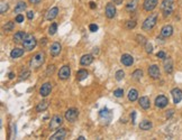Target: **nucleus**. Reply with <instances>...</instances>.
Wrapping results in <instances>:
<instances>
[{
  "instance_id": "obj_1",
  "label": "nucleus",
  "mask_w": 182,
  "mask_h": 140,
  "mask_svg": "<svg viewBox=\"0 0 182 140\" xmlns=\"http://www.w3.org/2000/svg\"><path fill=\"white\" fill-rule=\"evenodd\" d=\"M157 18H159V15L156 13H153L151 14L148 17L146 18L143 22V30H146V32H149L151 29H153L157 22Z\"/></svg>"
},
{
  "instance_id": "obj_2",
  "label": "nucleus",
  "mask_w": 182,
  "mask_h": 140,
  "mask_svg": "<svg viewBox=\"0 0 182 140\" xmlns=\"http://www.w3.org/2000/svg\"><path fill=\"white\" fill-rule=\"evenodd\" d=\"M44 62H45V54L43 52H39L32 57V59L29 62V65H31L32 69L37 70L38 67H41L44 64Z\"/></svg>"
},
{
  "instance_id": "obj_3",
  "label": "nucleus",
  "mask_w": 182,
  "mask_h": 140,
  "mask_svg": "<svg viewBox=\"0 0 182 140\" xmlns=\"http://www.w3.org/2000/svg\"><path fill=\"white\" fill-rule=\"evenodd\" d=\"M161 9L164 17H169L174 9V0H163L161 3Z\"/></svg>"
},
{
  "instance_id": "obj_4",
  "label": "nucleus",
  "mask_w": 182,
  "mask_h": 140,
  "mask_svg": "<svg viewBox=\"0 0 182 140\" xmlns=\"http://www.w3.org/2000/svg\"><path fill=\"white\" fill-rule=\"evenodd\" d=\"M112 117H114L112 112L110 111L109 109H107V108L101 109L100 112H99V120H100V122L102 123V124H109L111 119H112Z\"/></svg>"
},
{
  "instance_id": "obj_5",
  "label": "nucleus",
  "mask_w": 182,
  "mask_h": 140,
  "mask_svg": "<svg viewBox=\"0 0 182 140\" xmlns=\"http://www.w3.org/2000/svg\"><path fill=\"white\" fill-rule=\"evenodd\" d=\"M21 44H23V46H24V48H25L26 51H32V50H34V48L36 47V45H37L36 38L33 35H27L25 37V39H24V42H23Z\"/></svg>"
},
{
  "instance_id": "obj_6",
  "label": "nucleus",
  "mask_w": 182,
  "mask_h": 140,
  "mask_svg": "<svg viewBox=\"0 0 182 140\" xmlns=\"http://www.w3.org/2000/svg\"><path fill=\"white\" fill-rule=\"evenodd\" d=\"M79 117V111L76 109H69L66 112H65V119L69 121V122H74Z\"/></svg>"
},
{
  "instance_id": "obj_7",
  "label": "nucleus",
  "mask_w": 182,
  "mask_h": 140,
  "mask_svg": "<svg viewBox=\"0 0 182 140\" xmlns=\"http://www.w3.org/2000/svg\"><path fill=\"white\" fill-rule=\"evenodd\" d=\"M70 74H71V69H70V66H68V65H64V66H62L60 71H58V79L60 80H68L69 77H70Z\"/></svg>"
},
{
  "instance_id": "obj_8",
  "label": "nucleus",
  "mask_w": 182,
  "mask_h": 140,
  "mask_svg": "<svg viewBox=\"0 0 182 140\" xmlns=\"http://www.w3.org/2000/svg\"><path fill=\"white\" fill-rule=\"evenodd\" d=\"M159 5V1L157 0H144L143 2V8L146 11H152L154 10Z\"/></svg>"
},
{
  "instance_id": "obj_9",
  "label": "nucleus",
  "mask_w": 182,
  "mask_h": 140,
  "mask_svg": "<svg viewBox=\"0 0 182 140\" xmlns=\"http://www.w3.org/2000/svg\"><path fill=\"white\" fill-rule=\"evenodd\" d=\"M171 94H172V98H173V103L174 104H178L180 103L182 100V90H180L179 88H173L171 91Z\"/></svg>"
},
{
  "instance_id": "obj_10",
  "label": "nucleus",
  "mask_w": 182,
  "mask_h": 140,
  "mask_svg": "<svg viewBox=\"0 0 182 140\" xmlns=\"http://www.w3.org/2000/svg\"><path fill=\"white\" fill-rule=\"evenodd\" d=\"M169 103V99L165 96V95H159V96H156V99H155V105L157 106V108H160V109H163L165 108L166 105Z\"/></svg>"
},
{
  "instance_id": "obj_11",
  "label": "nucleus",
  "mask_w": 182,
  "mask_h": 140,
  "mask_svg": "<svg viewBox=\"0 0 182 140\" xmlns=\"http://www.w3.org/2000/svg\"><path fill=\"white\" fill-rule=\"evenodd\" d=\"M160 69H159V66L157 65H151L149 67H148V75L152 77V79H154V80H157L159 77H160Z\"/></svg>"
},
{
  "instance_id": "obj_12",
  "label": "nucleus",
  "mask_w": 182,
  "mask_h": 140,
  "mask_svg": "<svg viewBox=\"0 0 182 140\" xmlns=\"http://www.w3.org/2000/svg\"><path fill=\"white\" fill-rule=\"evenodd\" d=\"M106 16L109 19H112L116 16V7L112 2H108L106 6Z\"/></svg>"
},
{
  "instance_id": "obj_13",
  "label": "nucleus",
  "mask_w": 182,
  "mask_h": 140,
  "mask_svg": "<svg viewBox=\"0 0 182 140\" xmlns=\"http://www.w3.org/2000/svg\"><path fill=\"white\" fill-rule=\"evenodd\" d=\"M163 66L164 71L167 73V74H171L173 72V62H172V58L171 57H165L163 62Z\"/></svg>"
},
{
  "instance_id": "obj_14",
  "label": "nucleus",
  "mask_w": 182,
  "mask_h": 140,
  "mask_svg": "<svg viewBox=\"0 0 182 140\" xmlns=\"http://www.w3.org/2000/svg\"><path fill=\"white\" fill-rule=\"evenodd\" d=\"M51 91H52V84L50 82H46L42 85V88L39 90V94L42 96H47L48 94H51Z\"/></svg>"
},
{
  "instance_id": "obj_15",
  "label": "nucleus",
  "mask_w": 182,
  "mask_h": 140,
  "mask_svg": "<svg viewBox=\"0 0 182 140\" xmlns=\"http://www.w3.org/2000/svg\"><path fill=\"white\" fill-rule=\"evenodd\" d=\"M63 123V120L60 116H54L51 119V123H50V129H57L60 128V125Z\"/></svg>"
},
{
  "instance_id": "obj_16",
  "label": "nucleus",
  "mask_w": 182,
  "mask_h": 140,
  "mask_svg": "<svg viewBox=\"0 0 182 140\" xmlns=\"http://www.w3.org/2000/svg\"><path fill=\"white\" fill-rule=\"evenodd\" d=\"M120 62L125 66H132L133 63H134V57L132 55H129V54H124L122 56V58H120Z\"/></svg>"
},
{
  "instance_id": "obj_17",
  "label": "nucleus",
  "mask_w": 182,
  "mask_h": 140,
  "mask_svg": "<svg viewBox=\"0 0 182 140\" xmlns=\"http://www.w3.org/2000/svg\"><path fill=\"white\" fill-rule=\"evenodd\" d=\"M172 34H173V27L171 25H165L162 27V29H161V36L162 37L167 38V37L172 36Z\"/></svg>"
},
{
  "instance_id": "obj_18",
  "label": "nucleus",
  "mask_w": 182,
  "mask_h": 140,
  "mask_svg": "<svg viewBox=\"0 0 182 140\" xmlns=\"http://www.w3.org/2000/svg\"><path fill=\"white\" fill-rule=\"evenodd\" d=\"M92 62H93V56H92L91 54L83 55V56L81 57V59H80V64H81L82 66H88V65H90Z\"/></svg>"
},
{
  "instance_id": "obj_19",
  "label": "nucleus",
  "mask_w": 182,
  "mask_h": 140,
  "mask_svg": "<svg viewBox=\"0 0 182 140\" xmlns=\"http://www.w3.org/2000/svg\"><path fill=\"white\" fill-rule=\"evenodd\" d=\"M61 50H62V46L60 43L55 42L51 45V48H50V52H51V55L52 56H57L60 53H61Z\"/></svg>"
},
{
  "instance_id": "obj_20",
  "label": "nucleus",
  "mask_w": 182,
  "mask_h": 140,
  "mask_svg": "<svg viewBox=\"0 0 182 140\" xmlns=\"http://www.w3.org/2000/svg\"><path fill=\"white\" fill-rule=\"evenodd\" d=\"M138 104H139V106H141L142 109H144V110L149 109V106H151L149 99H148L147 96H141V98L138 99Z\"/></svg>"
},
{
  "instance_id": "obj_21",
  "label": "nucleus",
  "mask_w": 182,
  "mask_h": 140,
  "mask_svg": "<svg viewBox=\"0 0 182 140\" xmlns=\"http://www.w3.org/2000/svg\"><path fill=\"white\" fill-rule=\"evenodd\" d=\"M65 136H66V130H65L64 128H61V129H58V130L55 132L53 136H51V139L52 140L64 139Z\"/></svg>"
},
{
  "instance_id": "obj_22",
  "label": "nucleus",
  "mask_w": 182,
  "mask_h": 140,
  "mask_svg": "<svg viewBox=\"0 0 182 140\" xmlns=\"http://www.w3.org/2000/svg\"><path fill=\"white\" fill-rule=\"evenodd\" d=\"M57 14H58V8H57V7H53L52 9H50V10L47 11L45 18H46L47 20H53V19H55V18L57 17Z\"/></svg>"
},
{
  "instance_id": "obj_23",
  "label": "nucleus",
  "mask_w": 182,
  "mask_h": 140,
  "mask_svg": "<svg viewBox=\"0 0 182 140\" xmlns=\"http://www.w3.org/2000/svg\"><path fill=\"white\" fill-rule=\"evenodd\" d=\"M26 36H27V34H26L25 32H17V33L15 34V36H14V42L17 43V44L23 43Z\"/></svg>"
},
{
  "instance_id": "obj_24",
  "label": "nucleus",
  "mask_w": 182,
  "mask_h": 140,
  "mask_svg": "<svg viewBox=\"0 0 182 140\" xmlns=\"http://www.w3.org/2000/svg\"><path fill=\"white\" fill-rule=\"evenodd\" d=\"M137 99H138V92H137V90L130 88L129 92H128V100H129L130 102H134V101H136Z\"/></svg>"
},
{
  "instance_id": "obj_25",
  "label": "nucleus",
  "mask_w": 182,
  "mask_h": 140,
  "mask_svg": "<svg viewBox=\"0 0 182 140\" xmlns=\"http://www.w3.org/2000/svg\"><path fill=\"white\" fill-rule=\"evenodd\" d=\"M137 5H138V0H130L126 5V10L127 11H134L137 8Z\"/></svg>"
},
{
  "instance_id": "obj_26",
  "label": "nucleus",
  "mask_w": 182,
  "mask_h": 140,
  "mask_svg": "<svg viewBox=\"0 0 182 140\" xmlns=\"http://www.w3.org/2000/svg\"><path fill=\"white\" fill-rule=\"evenodd\" d=\"M88 75H89V73L86 70L78 71V73H76V80L78 81H83V80H86L88 77Z\"/></svg>"
},
{
  "instance_id": "obj_27",
  "label": "nucleus",
  "mask_w": 182,
  "mask_h": 140,
  "mask_svg": "<svg viewBox=\"0 0 182 140\" xmlns=\"http://www.w3.org/2000/svg\"><path fill=\"white\" fill-rule=\"evenodd\" d=\"M48 101H42V102H39L38 104L36 105V111L37 112H43V111H45L47 108H48Z\"/></svg>"
},
{
  "instance_id": "obj_28",
  "label": "nucleus",
  "mask_w": 182,
  "mask_h": 140,
  "mask_svg": "<svg viewBox=\"0 0 182 140\" xmlns=\"http://www.w3.org/2000/svg\"><path fill=\"white\" fill-rule=\"evenodd\" d=\"M26 7H27V6H26V3H25L24 1H19L18 3L16 5V7H15V10H14V11H15L16 14H20V13H23V11L26 9Z\"/></svg>"
},
{
  "instance_id": "obj_29",
  "label": "nucleus",
  "mask_w": 182,
  "mask_h": 140,
  "mask_svg": "<svg viewBox=\"0 0 182 140\" xmlns=\"http://www.w3.org/2000/svg\"><path fill=\"white\" fill-rule=\"evenodd\" d=\"M23 54H24V50L14 48V50L10 52V57H11V58H18L20 56H23Z\"/></svg>"
},
{
  "instance_id": "obj_30",
  "label": "nucleus",
  "mask_w": 182,
  "mask_h": 140,
  "mask_svg": "<svg viewBox=\"0 0 182 140\" xmlns=\"http://www.w3.org/2000/svg\"><path fill=\"white\" fill-rule=\"evenodd\" d=\"M152 127H153V123L148 120H144L139 123V128L142 130H149V129H152Z\"/></svg>"
},
{
  "instance_id": "obj_31",
  "label": "nucleus",
  "mask_w": 182,
  "mask_h": 140,
  "mask_svg": "<svg viewBox=\"0 0 182 140\" xmlns=\"http://www.w3.org/2000/svg\"><path fill=\"white\" fill-rule=\"evenodd\" d=\"M132 76H133V79H134V80L139 81V80L142 79V76H143V71L142 70L134 71V72H133V74H132Z\"/></svg>"
},
{
  "instance_id": "obj_32",
  "label": "nucleus",
  "mask_w": 182,
  "mask_h": 140,
  "mask_svg": "<svg viewBox=\"0 0 182 140\" xmlns=\"http://www.w3.org/2000/svg\"><path fill=\"white\" fill-rule=\"evenodd\" d=\"M56 32H57V24H56V22H53V24H51V26L48 27V34L52 36V35H54Z\"/></svg>"
},
{
  "instance_id": "obj_33",
  "label": "nucleus",
  "mask_w": 182,
  "mask_h": 140,
  "mask_svg": "<svg viewBox=\"0 0 182 140\" xmlns=\"http://www.w3.org/2000/svg\"><path fill=\"white\" fill-rule=\"evenodd\" d=\"M14 22L13 21H8V22H6V25L3 26V30L5 32H11L13 29H14Z\"/></svg>"
},
{
  "instance_id": "obj_34",
  "label": "nucleus",
  "mask_w": 182,
  "mask_h": 140,
  "mask_svg": "<svg viewBox=\"0 0 182 140\" xmlns=\"http://www.w3.org/2000/svg\"><path fill=\"white\" fill-rule=\"evenodd\" d=\"M115 76H116V80H117V81H122V80L125 77V72L123 70L117 71L116 74H115Z\"/></svg>"
},
{
  "instance_id": "obj_35",
  "label": "nucleus",
  "mask_w": 182,
  "mask_h": 140,
  "mask_svg": "<svg viewBox=\"0 0 182 140\" xmlns=\"http://www.w3.org/2000/svg\"><path fill=\"white\" fill-rule=\"evenodd\" d=\"M136 39H137V43L141 44V45H145L147 43V39L143 35H137L136 36Z\"/></svg>"
},
{
  "instance_id": "obj_36",
  "label": "nucleus",
  "mask_w": 182,
  "mask_h": 140,
  "mask_svg": "<svg viewBox=\"0 0 182 140\" xmlns=\"http://www.w3.org/2000/svg\"><path fill=\"white\" fill-rule=\"evenodd\" d=\"M8 8H9V6H8L7 2H1V5H0V13L3 15L8 10Z\"/></svg>"
},
{
  "instance_id": "obj_37",
  "label": "nucleus",
  "mask_w": 182,
  "mask_h": 140,
  "mask_svg": "<svg viewBox=\"0 0 182 140\" xmlns=\"http://www.w3.org/2000/svg\"><path fill=\"white\" fill-rule=\"evenodd\" d=\"M29 74H31L29 71H21L20 74H19V76H20L19 79H20V80H26V79L29 76Z\"/></svg>"
},
{
  "instance_id": "obj_38",
  "label": "nucleus",
  "mask_w": 182,
  "mask_h": 140,
  "mask_svg": "<svg viewBox=\"0 0 182 140\" xmlns=\"http://www.w3.org/2000/svg\"><path fill=\"white\" fill-rule=\"evenodd\" d=\"M136 26V21L135 20H128L126 22V28L127 29H132V28H135Z\"/></svg>"
},
{
  "instance_id": "obj_39",
  "label": "nucleus",
  "mask_w": 182,
  "mask_h": 140,
  "mask_svg": "<svg viewBox=\"0 0 182 140\" xmlns=\"http://www.w3.org/2000/svg\"><path fill=\"white\" fill-rule=\"evenodd\" d=\"M114 95H115L116 98L123 96V95H124V90H123V88H117V90L114 92Z\"/></svg>"
},
{
  "instance_id": "obj_40",
  "label": "nucleus",
  "mask_w": 182,
  "mask_h": 140,
  "mask_svg": "<svg viewBox=\"0 0 182 140\" xmlns=\"http://www.w3.org/2000/svg\"><path fill=\"white\" fill-rule=\"evenodd\" d=\"M145 51L146 53H148V54H151V53L153 52V46H152V44H151L149 42H147L145 44Z\"/></svg>"
},
{
  "instance_id": "obj_41",
  "label": "nucleus",
  "mask_w": 182,
  "mask_h": 140,
  "mask_svg": "<svg viewBox=\"0 0 182 140\" xmlns=\"http://www.w3.org/2000/svg\"><path fill=\"white\" fill-rule=\"evenodd\" d=\"M55 71V66L54 65H48L47 66V70H46V75H52Z\"/></svg>"
},
{
  "instance_id": "obj_42",
  "label": "nucleus",
  "mask_w": 182,
  "mask_h": 140,
  "mask_svg": "<svg viewBox=\"0 0 182 140\" xmlns=\"http://www.w3.org/2000/svg\"><path fill=\"white\" fill-rule=\"evenodd\" d=\"M98 25H96V24H91L90 26H89V29H90V32H92V33H94V32H97L98 30Z\"/></svg>"
},
{
  "instance_id": "obj_43",
  "label": "nucleus",
  "mask_w": 182,
  "mask_h": 140,
  "mask_svg": "<svg viewBox=\"0 0 182 140\" xmlns=\"http://www.w3.org/2000/svg\"><path fill=\"white\" fill-rule=\"evenodd\" d=\"M16 22H24V16L18 14V15L16 16Z\"/></svg>"
},
{
  "instance_id": "obj_44",
  "label": "nucleus",
  "mask_w": 182,
  "mask_h": 140,
  "mask_svg": "<svg viewBox=\"0 0 182 140\" xmlns=\"http://www.w3.org/2000/svg\"><path fill=\"white\" fill-rule=\"evenodd\" d=\"M156 56H157L159 58H162V59H164V58L166 57V55H165V53H164L163 51H161V52L157 53V54H156Z\"/></svg>"
},
{
  "instance_id": "obj_45",
  "label": "nucleus",
  "mask_w": 182,
  "mask_h": 140,
  "mask_svg": "<svg viewBox=\"0 0 182 140\" xmlns=\"http://www.w3.org/2000/svg\"><path fill=\"white\" fill-rule=\"evenodd\" d=\"M34 14H35L34 11H28V13H27V18H28L29 20H32V19L34 18V16H35Z\"/></svg>"
},
{
  "instance_id": "obj_46",
  "label": "nucleus",
  "mask_w": 182,
  "mask_h": 140,
  "mask_svg": "<svg viewBox=\"0 0 182 140\" xmlns=\"http://www.w3.org/2000/svg\"><path fill=\"white\" fill-rule=\"evenodd\" d=\"M173 113H174V111L173 110H169L167 112H166V118L169 119V118H171L172 116H173Z\"/></svg>"
},
{
  "instance_id": "obj_47",
  "label": "nucleus",
  "mask_w": 182,
  "mask_h": 140,
  "mask_svg": "<svg viewBox=\"0 0 182 140\" xmlns=\"http://www.w3.org/2000/svg\"><path fill=\"white\" fill-rule=\"evenodd\" d=\"M132 117H133V118H132V121H133V123H135V118H136V112H135V111L132 112Z\"/></svg>"
},
{
  "instance_id": "obj_48",
  "label": "nucleus",
  "mask_w": 182,
  "mask_h": 140,
  "mask_svg": "<svg viewBox=\"0 0 182 140\" xmlns=\"http://www.w3.org/2000/svg\"><path fill=\"white\" fill-rule=\"evenodd\" d=\"M89 5H90V8H91V9H96V7H97V5H96L94 2H92V1H91Z\"/></svg>"
},
{
  "instance_id": "obj_49",
  "label": "nucleus",
  "mask_w": 182,
  "mask_h": 140,
  "mask_svg": "<svg viewBox=\"0 0 182 140\" xmlns=\"http://www.w3.org/2000/svg\"><path fill=\"white\" fill-rule=\"evenodd\" d=\"M112 1H114V2L116 3V5H122L124 0H112Z\"/></svg>"
},
{
  "instance_id": "obj_50",
  "label": "nucleus",
  "mask_w": 182,
  "mask_h": 140,
  "mask_svg": "<svg viewBox=\"0 0 182 140\" xmlns=\"http://www.w3.org/2000/svg\"><path fill=\"white\" fill-rule=\"evenodd\" d=\"M29 2L35 5V3H39V2H41V0H29Z\"/></svg>"
},
{
  "instance_id": "obj_51",
  "label": "nucleus",
  "mask_w": 182,
  "mask_h": 140,
  "mask_svg": "<svg viewBox=\"0 0 182 140\" xmlns=\"http://www.w3.org/2000/svg\"><path fill=\"white\" fill-rule=\"evenodd\" d=\"M14 77H15V74H14L13 72H10V73H9V79H10V80H13Z\"/></svg>"
},
{
  "instance_id": "obj_52",
  "label": "nucleus",
  "mask_w": 182,
  "mask_h": 140,
  "mask_svg": "<svg viewBox=\"0 0 182 140\" xmlns=\"http://www.w3.org/2000/svg\"><path fill=\"white\" fill-rule=\"evenodd\" d=\"M78 139H79V140H83V139H84V137H83V136H80Z\"/></svg>"
}]
</instances>
